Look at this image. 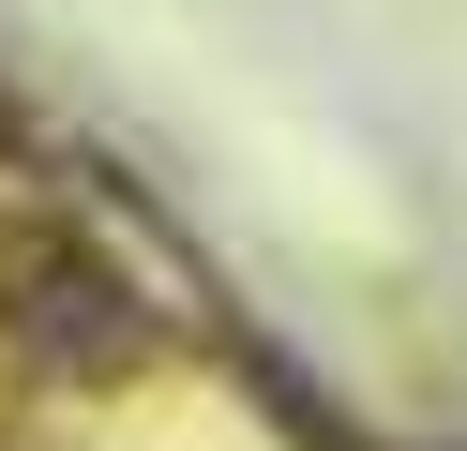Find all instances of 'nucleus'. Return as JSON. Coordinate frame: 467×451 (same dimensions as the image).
Returning <instances> with one entry per match:
<instances>
[{"label": "nucleus", "instance_id": "obj_1", "mask_svg": "<svg viewBox=\"0 0 467 451\" xmlns=\"http://www.w3.org/2000/svg\"><path fill=\"white\" fill-rule=\"evenodd\" d=\"M0 286H16V346H31L46 376H136V361H151V331H166L151 301H136L121 271H91L76 241H31Z\"/></svg>", "mask_w": 467, "mask_h": 451}]
</instances>
